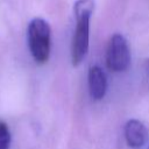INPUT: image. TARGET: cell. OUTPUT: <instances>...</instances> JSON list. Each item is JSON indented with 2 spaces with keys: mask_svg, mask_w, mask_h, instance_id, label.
Masks as SVG:
<instances>
[{
  "mask_svg": "<svg viewBox=\"0 0 149 149\" xmlns=\"http://www.w3.org/2000/svg\"><path fill=\"white\" fill-rule=\"evenodd\" d=\"M50 26L41 19L35 17L28 24L27 36L28 47L34 61L37 64H44L50 56Z\"/></svg>",
  "mask_w": 149,
  "mask_h": 149,
  "instance_id": "1",
  "label": "cell"
},
{
  "mask_svg": "<svg viewBox=\"0 0 149 149\" xmlns=\"http://www.w3.org/2000/svg\"><path fill=\"white\" fill-rule=\"evenodd\" d=\"M130 63V51L127 40L121 34H114L106 51V65L113 72L127 70Z\"/></svg>",
  "mask_w": 149,
  "mask_h": 149,
  "instance_id": "2",
  "label": "cell"
},
{
  "mask_svg": "<svg viewBox=\"0 0 149 149\" xmlns=\"http://www.w3.org/2000/svg\"><path fill=\"white\" fill-rule=\"evenodd\" d=\"M77 26L72 40L71 59L73 66H77L85 58L88 50V38H90V17L84 16L76 19Z\"/></svg>",
  "mask_w": 149,
  "mask_h": 149,
  "instance_id": "3",
  "label": "cell"
},
{
  "mask_svg": "<svg viewBox=\"0 0 149 149\" xmlns=\"http://www.w3.org/2000/svg\"><path fill=\"white\" fill-rule=\"evenodd\" d=\"M125 137L130 148H142L149 140V132L143 122L136 119L127 121L125 125Z\"/></svg>",
  "mask_w": 149,
  "mask_h": 149,
  "instance_id": "4",
  "label": "cell"
},
{
  "mask_svg": "<svg viewBox=\"0 0 149 149\" xmlns=\"http://www.w3.org/2000/svg\"><path fill=\"white\" fill-rule=\"evenodd\" d=\"M107 90L106 74L99 66H91L88 70V91L93 100H100L104 98Z\"/></svg>",
  "mask_w": 149,
  "mask_h": 149,
  "instance_id": "5",
  "label": "cell"
},
{
  "mask_svg": "<svg viewBox=\"0 0 149 149\" xmlns=\"http://www.w3.org/2000/svg\"><path fill=\"white\" fill-rule=\"evenodd\" d=\"M95 1L94 0H77L73 6V14L76 19H80L84 16L91 17L94 12Z\"/></svg>",
  "mask_w": 149,
  "mask_h": 149,
  "instance_id": "6",
  "label": "cell"
},
{
  "mask_svg": "<svg viewBox=\"0 0 149 149\" xmlns=\"http://www.w3.org/2000/svg\"><path fill=\"white\" fill-rule=\"evenodd\" d=\"M10 132L8 126L0 121V149H9L10 146Z\"/></svg>",
  "mask_w": 149,
  "mask_h": 149,
  "instance_id": "7",
  "label": "cell"
},
{
  "mask_svg": "<svg viewBox=\"0 0 149 149\" xmlns=\"http://www.w3.org/2000/svg\"><path fill=\"white\" fill-rule=\"evenodd\" d=\"M144 70H146L147 74L149 76V58L146 59V62H144Z\"/></svg>",
  "mask_w": 149,
  "mask_h": 149,
  "instance_id": "8",
  "label": "cell"
}]
</instances>
